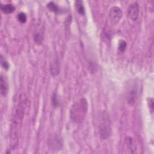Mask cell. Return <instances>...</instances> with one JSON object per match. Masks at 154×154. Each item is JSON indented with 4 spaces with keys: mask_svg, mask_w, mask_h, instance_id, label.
Segmentation results:
<instances>
[{
    "mask_svg": "<svg viewBox=\"0 0 154 154\" xmlns=\"http://www.w3.org/2000/svg\"><path fill=\"white\" fill-rule=\"evenodd\" d=\"M123 13L122 10L116 6L111 7L109 11V19L111 22L114 24H117L122 17Z\"/></svg>",
    "mask_w": 154,
    "mask_h": 154,
    "instance_id": "277c9868",
    "label": "cell"
},
{
    "mask_svg": "<svg viewBox=\"0 0 154 154\" xmlns=\"http://www.w3.org/2000/svg\"><path fill=\"white\" fill-rule=\"evenodd\" d=\"M97 126L100 137L103 140L107 139L111 134V128L110 119L106 111H102L99 114Z\"/></svg>",
    "mask_w": 154,
    "mask_h": 154,
    "instance_id": "3957f363",
    "label": "cell"
},
{
    "mask_svg": "<svg viewBox=\"0 0 154 154\" xmlns=\"http://www.w3.org/2000/svg\"><path fill=\"white\" fill-rule=\"evenodd\" d=\"M87 110V100L84 97L81 98L72 105L70 109V118L76 123H81L86 116Z\"/></svg>",
    "mask_w": 154,
    "mask_h": 154,
    "instance_id": "7a4b0ae2",
    "label": "cell"
},
{
    "mask_svg": "<svg viewBox=\"0 0 154 154\" xmlns=\"http://www.w3.org/2000/svg\"><path fill=\"white\" fill-rule=\"evenodd\" d=\"M51 102H52V105L53 107L57 108L59 106L60 102L58 98V95L56 92H54L52 93V95L51 97Z\"/></svg>",
    "mask_w": 154,
    "mask_h": 154,
    "instance_id": "9a60e30c",
    "label": "cell"
},
{
    "mask_svg": "<svg viewBox=\"0 0 154 154\" xmlns=\"http://www.w3.org/2000/svg\"><path fill=\"white\" fill-rule=\"evenodd\" d=\"M128 17L132 20L135 21L139 16V5L137 2H134L129 5L127 12Z\"/></svg>",
    "mask_w": 154,
    "mask_h": 154,
    "instance_id": "8992f818",
    "label": "cell"
},
{
    "mask_svg": "<svg viewBox=\"0 0 154 154\" xmlns=\"http://www.w3.org/2000/svg\"><path fill=\"white\" fill-rule=\"evenodd\" d=\"M125 143L128 150L129 153H135L137 152V146L133 138L131 137H127L125 138Z\"/></svg>",
    "mask_w": 154,
    "mask_h": 154,
    "instance_id": "9c48e42d",
    "label": "cell"
},
{
    "mask_svg": "<svg viewBox=\"0 0 154 154\" xmlns=\"http://www.w3.org/2000/svg\"><path fill=\"white\" fill-rule=\"evenodd\" d=\"M50 72L53 76H56L60 73V64L58 60L55 58L50 65Z\"/></svg>",
    "mask_w": 154,
    "mask_h": 154,
    "instance_id": "30bf717a",
    "label": "cell"
},
{
    "mask_svg": "<svg viewBox=\"0 0 154 154\" xmlns=\"http://www.w3.org/2000/svg\"><path fill=\"white\" fill-rule=\"evenodd\" d=\"M0 84L1 94L3 97H6L8 91V83L7 77L2 74H1V75Z\"/></svg>",
    "mask_w": 154,
    "mask_h": 154,
    "instance_id": "52a82bcc",
    "label": "cell"
},
{
    "mask_svg": "<svg viewBox=\"0 0 154 154\" xmlns=\"http://www.w3.org/2000/svg\"><path fill=\"white\" fill-rule=\"evenodd\" d=\"M1 10L4 14H10L15 10L14 6L11 4H1Z\"/></svg>",
    "mask_w": 154,
    "mask_h": 154,
    "instance_id": "8fae6325",
    "label": "cell"
},
{
    "mask_svg": "<svg viewBox=\"0 0 154 154\" xmlns=\"http://www.w3.org/2000/svg\"><path fill=\"white\" fill-rule=\"evenodd\" d=\"M17 19L19 20V22H20L22 23H25L27 20L26 15L25 14V13H24L23 12H20V13H18V14L17 16Z\"/></svg>",
    "mask_w": 154,
    "mask_h": 154,
    "instance_id": "ac0fdd59",
    "label": "cell"
},
{
    "mask_svg": "<svg viewBox=\"0 0 154 154\" xmlns=\"http://www.w3.org/2000/svg\"><path fill=\"white\" fill-rule=\"evenodd\" d=\"M127 47V43L126 42L123 40H120L119 42L118 43V51L120 53H123Z\"/></svg>",
    "mask_w": 154,
    "mask_h": 154,
    "instance_id": "2e32d148",
    "label": "cell"
},
{
    "mask_svg": "<svg viewBox=\"0 0 154 154\" xmlns=\"http://www.w3.org/2000/svg\"><path fill=\"white\" fill-rule=\"evenodd\" d=\"M43 39V35L42 31H37L34 34V40L37 44H41Z\"/></svg>",
    "mask_w": 154,
    "mask_h": 154,
    "instance_id": "5bb4252c",
    "label": "cell"
},
{
    "mask_svg": "<svg viewBox=\"0 0 154 154\" xmlns=\"http://www.w3.org/2000/svg\"><path fill=\"white\" fill-rule=\"evenodd\" d=\"M49 145L52 150H59L62 147V143L58 137L54 136L49 140Z\"/></svg>",
    "mask_w": 154,
    "mask_h": 154,
    "instance_id": "ba28073f",
    "label": "cell"
},
{
    "mask_svg": "<svg viewBox=\"0 0 154 154\" xmlns=\"http://www.w3.org/2000/svg\"><path fill=\"white\" fill-rule=\"evenodd\" d=\"M138 88L137 85H133L128 90L127 102L129 105H133L135 103L138 98Z\"/></svg>",
    "mask_w": 154,
    "mask_h": 154,
    "instance_id": "5b68a950",
    "label": "cell"
},
{
    "mask_svg": "<svg viewBox=\"0 0 154 154\" xmlns=\"http://www.w3.org/2000/svg\"><path fill=\"white\" fill-rule=\"evenodd\" d=\"M47 8L48 10L52 12H54L55 13H58L60 11L59 7L54 2H49L47 4Z\"/></svg>",
    "mask_w": 154,
    "mask_h": 154,
    "instance_id": "4fadbf2b",
    "label": "cell"
},
{
    "mask_svg": "<svg viewBox=\"0 0 154 154\" xmlns=\"http://www.w3.org/2000/svg\"><path fill=\"white\" fill-rule=\"evenodd\" d=\"M75 6L76 8V11L78 13L81 15L84 16L85 14V8L83 4V2L80 0H77L75 1Z\"/></svg>",
    "mask_w": 154,
    "mask_h": 154,
    "instance_id": "7c38bea8",
    "label": "cell"
},
{
    "mask_svg": "<svg viewBox=\"0 0 154 154\" xmlns=\"http://www.w3.org/2000/svg\"><path fill=\"white\" fill-rule=\"evenodd\" d=\"M0 62H1V66L2 67V68L6 70H8L9 67H10V65L8 62L7 61V60L5 58V57H3L2 55H0Z\"/></svg>",
    "mask_w": 154,
    "mask_h": 154,
    "instance_id": "e0dca14e",
    "label": "cell"
},
{
    "mask_svg": "<svg viewBox=\"0 0 154 154\" xmlns=\"http://www.w3.org/2000/svg\"><path fill=\"white\" fill-rule=\"evenodd\" d=\"M25 99H20L14 110L10 134V147L11 149H14L18 145L19 132L21 129L22 120L24 115Z\"/></svg>",
    "mask_w": 154,
    "mask_h": 154,
    "instance_id": "6da1fadb",
    "label": "cell"
},
{
    "mask_svg": "<svg viewBox=\"0 0 154 154\" xmlns=\"http://www.w3.org/2000/svg\"><path fill=\"white\" fill-rule=\"evenodd\" d=\"M147 105H148V107L149 108L150 112L152 114L154 109V103H153V97H149L147 99Z\"/></svg>",
    "mask_w": 154,
    "mask_h": 154,
    "instance_id": "d6986e66",
    "label": "cell"
}]
</instances>
